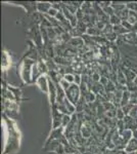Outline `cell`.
Instances as JSON below:
<instances>
[{"label":"cell","instance_id":"19","mask_svg":"<svg viewBox=\"0 0 137 154\" xmlns=\"http://www.w3.org/2000/svg\"><path fill=\"white\" fill-rule=\"evenodd\" d=\"M130 103L132 105H137V91L135 93H131L130 95Z\"/></svg>","mask_w":137,"mask_h":154},{"label":"cell","instance_id":"2","mask_svg":"<svg viewBox=\"0 0 137 154\" xmlns=\"http://www.w3.org/2000/svg\"><path fill=\"white\" fill-rule=\"evenodd\" d=\"M34 66V62L32 60H26L23 67V71H22V77L26 82H31L32 78V70L31 67Z\"/></svg>","mask_w":137,"mask_h":154},{"label":"cell","instance_id":"21","mask_svg":"<svg viewBox=\"0 0 137 154\" xmlns=\"http://www.w3.org/2000/svg\"><path fill=\"white\" fill-rule=\"evenodd\" d=\"M57 14H58V11L55 8H53V7H51V8L49 9V11L47 12V14H48L49 17H51V18H55L57 16Z\"/></svg>","mask_w":137,"mask_h":154},{"label":"cell","instance_id":"5","mask_svg":"<svg viewBox=\"0 0 137 154\" xmlns=\"http://www.w3.org/2000/svg\"><path fill=\"white\" fill-rule=\"evenodd\" d=\"M126 153H135L137 152V139L135 138H132L130 141L127 144L126 148H125Z\"/></svg>","mask_w":137,"mask_h":154},{"label":"cell","instance_id":"6","mask_svg":"<svg viewBox=\"0 0 137 154\" xmlns=\"http://www.w3.org/2000/svg\"><path fill=\"white\" fill-rule=\"evenodd\" d=\"M124 41H127L131 44H137V34L134 32H129L124 35Z\"/></svg>","mask_w":137,"mask_h":154},{"label":"cell","instance_id":"7","mask_svg":"<svg viewBox=\"0 0 137 154\" xmlns=\"http://www.w3.org/2000/svg\"><path fill=\"white\" fill-rule=\"evenodd\" d=\"M52 7V4L48 3V2H44V3H42V2H39L38 4H37V9H38L40 12H43V14H46V12L49 11V9H50Z\"/></svg>","mask_w":137,"mask_h":154},{"label":"cell","instance_id":"16","mask_svg":"<svg viewBox=\"0 0 137 154\" xmlns=\"http://www.w3.org/2000/svg\"><path fill=\"white\" fill-rule=\"evenodd\" d=\"M64 79L67 80L69 83H74L75 82V74H72V73H66L64 75Z\"/></svg>","mask_w":137,"mask_h":154},{"label":"cell","instance_id":"12","mask_svg":"<svg viewBox=\"0 0 137 154\" xmlns=\"http://www.w3.org/2000/svg\"><path fill=\"white\" fill-rule=\"evenodd\" d=\"M87 33H88L89 35H93L94 37H97L99 34L101 33V31L97 28L96 26H92V27H90V28H88V30H87Z\"/></svg>","mask_w":137,"mask_h":154},{"label":"cell","instance_id":"3","mask_svg":"<svg viewBox=\"0 0 137 154\" xmlns=\"http://www.w3.org/2000/svg\"><path fill=\"white\" fill-rule=\"evenodd\" d=\"M63 116H64V114H61L57 110L56 105H53V108H52V118H53V120H52V128H53L54 130H56V128H61Z\"/></svg>","mask_w":137,"mask_h":154},{"label":"cell","instance_id":"24","mask_svg":"<svg viewBox=\"0 0 137 154\" xmlns=\"http://www.w3.org/2000/svg\"><path fill=\"white\" fill-rule=\"evenodd\" d=\"M82 82V75H80V74H75V82L76 84H78V85H80Z\"/></svg>","mask_w":137,"mask_h":154},{"label":"cell","instance_id":"26","mask_svg":"<svg viewBox=\"0 0 137 154\" xmlns=\"http://www.w3.org/2000/svg\"><path fill=\"white\" fill-rule=\"evenodd\" d=\"M120 154H134V153H126L125 151H121V153Z\"/></svg>","mask_w":137,"mask_h":154},{"label":"cell","instance_id":"13","mask_svg":"<svg viewBox=\"0 0 137 154\" xmlns=\"http://www.w3.org/2000/svg\"><path fill=\"white\" fill-rule=\"evenodd\" d=\"M109 24L113 25V26H118V25L122 24V20L117 14H114V16L109 17Z\"/></svg>","mask_w":137,"mask_h":154},{"label":"cell","instance_id":"8","mask_svg":"<svg viewBox=\"0 0 137 154\" xmlns=\"http://www.w3.org/2000/svg\"><path fill=\"white\" fill-rule=\"evenodd\" d=\"M130 95H131V93L128 91H125L123 93V97H122V100H121V103H120L121 108H123L124 106L130 104Z\"/></svg>","mask_w":137,"mask_h":154},{"label":"cell","instance_id":"18","mask_svg":"<svg viewBox=\"0 0 137 154\" xmlns=\"http://www.w3.org/2000/svg\"><path fill=\"white\" fill-rule=\"evenodd\" d=\"M126 7L130 11H135L136 12L137 11V2H129V3H127Z\"/></svg>","mask_w":137,"mask_h":154},{"label":"cell","instance_id":"27","mask_svg":"<svg viewBox=\"0 0 137 154\" xmlns=\"http://www.w3.org/2000/svg\"><path fill=\"white\" fill-rule=\"evenodd\" d=\"M134 154H137V152H135V153H134Z\"/></svg>","mask_w":137,"mask_h":154},{"label":"cell","instance_id":"22","mask_svg":"<svg viewBox=\"0 0 137 154\" xmlns=\"http://www.w3.org/2000/svg\"><path fill=\"white\" fill-rule=\"evenodd\" d=\"M129 116H131V117L134 119H137V105L133 106L132 110L130 111V113H129Z\"/></svg>","mask_w":137,"mask_h":154},{"label":"cell","instance_id":"11","mask_svg":"<svg viewBox=\"0 0 137 154\" xmlns=\"http://www.w3.org/2000/svg\"><path fill=\"white\" fill-rule=\"evenodd\" d=\"M114 32L115 33L118 35V34H127V33H129V31L127 29L124 28L122 25H118V26H114Z\"/></svg>","mask_w":137,"mask_h":154},{"label":"cell","instance_id":"4","mask_svg":"<svg viewBox=\"0 0 137 154\" xmlns=\"http://www.w3.org/2000/svg\"><path fill=\"white\" fill-rule=\"evenodd\" d=\"M36 83L42 91H44V93L49 91V79L45 75L39 76L38 79L36 80Z\"/></svg>","mask_w":137,"mask_h":154},{"label":"cell","instance_id":"17","mask_svg":"<svg viewBox=\"0 0 137 154\" xmlns=\"http://www.w3.org/2000/svg\"><path fill=\"white\" fill-rule=\"evenodd\" d=\"M59 85L61 86V88H63L64 91H67L70 88V86H71V83H69L67 80H64V77H63V79H61V80L59 81Z\"/></svg>","mask_w":137,"mask_h":154},{"label":"cell","instance_id":"9","mask_svg":"<svg viewBox=\"0 0 137 154\" xmlns=\"http://www.w3.org/2000/svg\"><path fill=\"white\" fill-rule=\"evenodd\" d=\"M117 82H118L120 85H127L128 81H127V78L124 74V72L122 70H119L118 71V75H117Z\"/></svg>","mask_w":137,"mask_h":154},{"label":"cell","instance_id":"14","mask_svg":"<svg viewBox=\"0 0 137 154\" xmlns=\"http://www.w3.org/2000/svg\"><path fill=\"white\" fill-rule=\"evenodd\" d=\"M71 120H72V116H71V115H68V114H64V116H63V121H61V126L66 128L67 126H68V125H70Z\"/></svg>","mask_w":137,"mask_h":154},{"label":"cell","instance_id":"10","mask_svg":"<svg viewBox=\"0 0 137 154\" xmlns=\"http://www.w3.org/2000/svg\"><path fill=\"white\" fill-rule=\"evenodd\" d=\"M82 97H84V99H85V102H87V103H92V102L95 101L96 94L93 93L92 91H89L85 96H82Z\"/></svg>","mask_w":137,"mask_h":154},{"label":"cell","instance_id":"1","mask_svg":"<svg viewBox=\"0 0 137 154\" xmlns=\"http://www.w3.org/2000/svg\"><path fill=\"white\" fill-rule=\"evenodd\" d=\"M66 97L74 106H76L81 98L80 86L76 83H72L70 88L66 91Z\"/></svg>","mask_w":137,"mask_h":154},{"label":"cell","instance_id":"23","mask_svg":"<svg viewBox=\"0 0 137 154\" xmlns=\"http://www.w3.org/2000/svg\"><path fill=\"white\" fill-rule=\"evenodd\" d=\"M91 80L93 81V82H98L99 80H100V76H99V74L97 73V72H94L93 74H92L91 76Z\"/></svg>","mask_w":137,"mask_h":154},{"label":"cell","instance_id":"25","mask_svg":"<svg viewBox=\"0 0 137 154\" xmlns=\"http://www.w3.org/2000/svg\"><path fill=\"white\" fill-rule=\"evenodd\" d=\"M133 138H135V139H137V130H135V131H133Z\"/></svg>","mask_w":137,"mask_h":154},{"label":"cell","instance_id":"20","mask_svg":"<svg viewBox=\"0 0 137 154\" xmlns=\"http://www.w3.org/2000/svg\"><path fill=\"white\" fill-rule=\"evenodd\" d=\"M7 57H8V56H7V54L5 53V51H3V54H2V61H3V62H2V67H3V68H6V67L7 66H8V62H7Z\"/></svg>","mask_w":137,"mask_h":154},{"label":"cell","instance_id":"15","mask_svg":"<svg viewBox=\"0 0 137 154\" xmlns=\"http://www.w3.org/2000/svg\"><path fill=\"white\" fill-rule=\"evenodd\" d=\"M82 136H83V138H90L91 136V130L89 128V126H82Z\"/></svg>","mask_w":137,"mask_h":154}]
</instances>
